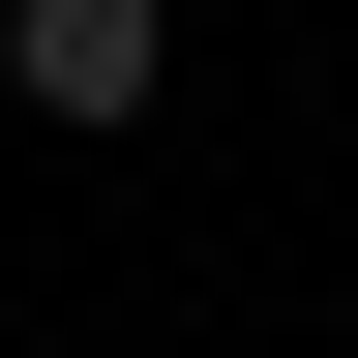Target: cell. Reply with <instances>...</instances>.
I'll return each instance as SVG.
<instances>
[{"label":"cell","mask_w":358,"mask_h":358,"mask_svg":"<svg viewBox=\"0 0 358 358\" xmlns=\"http://www.w3.org/2000/svg\"><path fill=\"white\" fill-rule=\"evenodd\" d=\"M0 60H30V120H150L179 90V0H0Z\"/></svg>","instance_id":"obj_1"}]
</instances>
